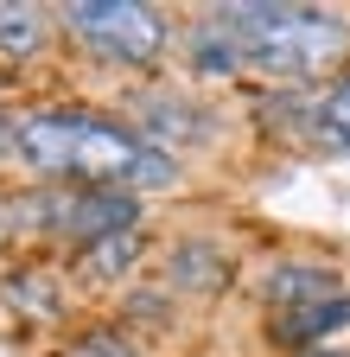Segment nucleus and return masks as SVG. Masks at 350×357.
I'll return each mask as SVG.
<instances>
[{
  "label": "nucleus",
  "mask_w": 350,
  "mask_h": 357,
  "mask_svg": "<svg viewBox=\"0 0 350 357\" xmlns=\"http://www.w3.org/2000/svg\"><path fill=\"white\" fill-rule=\"evenodd\" d=\"M305 357H344V351H305Z\"/></svg>",
  "instance_id": "obj_10"
},
{
  "label": "nucleus",
  "mask_w": 350,
  "mask_h": 357,
  "mask_svg": "<svg viewBox=\"0 0 350 357\" xmlns=\"http://www.w3.org/2000/svg\"><path fill=\"white\" fill-rule=\"evenodd\" d=\"M210 20L223 32L236 70L287 77V83L331 70L350 45V26L325 7H216Z\"/></svg>",
  "instance_id": "obj_2"
},
{
  "label": "nucleus",
  "mask_w": 350,
  "mask_h": 357,
  "mask_svg": "<svg viewBox=\"0 0 350 357\" xmlns=\"http://www.w3.org/2000/svg\"><path fill=\"white\" fill-rule=\"evenodd\" d=\"M13 153L45 172V178H77L83 192H134V185H172V160L127 134L109 115L90 109H45L13 121Z\"/></svg>",
  "instance_id": "obj_1"
},
{
  "label": "nucleus",
  "mask_w": 350,
  "mask_h": 357,
  "mask_svg": "<svg viewBox=\"0 0 350 357\" xmlns=\"http://www.w3.org/2000/svg\"><path fill=\"white\" fill-rule=\"evenodd\" d=\"M45 45V13L38 7H0V52L7 58H32Z\"/></svg>",
  "instance_id": "obj_7"
},
{
  "label": "nucleus",
  "mask_w": 350,
  "mask_h": 357,
  "mask_svg": "<svg viewBox=\"0 0 350 357\" xmlns=\"http://www.w3.org/2000/svg\"><path fill=\"white\" fill-rule=\"evenodd\" d=\"M64 26L115 64H153L159 45H166L159 7H141V0H70Z\"/></svg>",
  "instance_id": "obj_3"
},
{
  "label": "nucleus",
  "mask_w": 350,
  "mask_h": 357,
  "mask_svg": "<svg viewBox=\"0 0 350 357\" xmlns=\"http://www.w3.org/2000/svg\"><path fill=\"white\" fill-rule=\"evenodd\" d=\"M344 275L337 268H312V261H293V268H274L268 281V312L274 319H293V312H312L325 300H344Z\"/></svg>",
  "instance_id": "obj_4"
},
{
  "label": "nucleus",
  "mask_w": 350,
  "mask_h": 357,
  "mask_svg": "<svg viewBox=\"0 0 350 357\" xmlns=\"http://www.w3.org/2000/svg\"><path fill=\"white\" fill-rule=\"evenodd\" d=\"M337 326H350V294L344 300H325L312 312H293V319H274V338L280 344H325Z\"/></svg>",
  "instance_id": "obj_6"
},
{
  "label": "nucleus",
  "mask_w": 350,
  "mask_h": 357,
  "mask_svg": "<svg viewBox=\"0 0 350 357\" xmlns=\"http://www.w3.org/2000/svg\"><path fill=\"white\" fill-rule=\"evenodd\" d=\"M70 357H134V344L115 338V332H90L83 344H70Z\"/></svg>",
  "instance_id": "obj_8"
},
{
  "label": "nucleus",
  "mask_w": 350,
  "mask_h": 357,
  "mask_svg": "<svg viewBox=\"0 0 350 357\" xmlns=\"http://www.w3.org/2000/svg\"><path fill=\"white\" fill-rule=\"evenodd\" d=\"M7 147H13V121L0 115V153H7Z\"/></svg>",
  "instance_id": "obj_9"
},
{
  "label": "nucleus",
  "mask_w": 350,
  "mask_h": 357,
  "mask_svg": "<svg viewBox=\"0 0 350 357\" xmlns=\"http://www.w3.org/2000/svg\"><path fill=\"white\" fill-rule=\"evenodd\" d=\"M299 121H305V134H312L319 147L350 153V77H337L331 89H319V96L299 109Z\"/></svg>",
  "instance_id": "obj_5"
}]
</instances>
